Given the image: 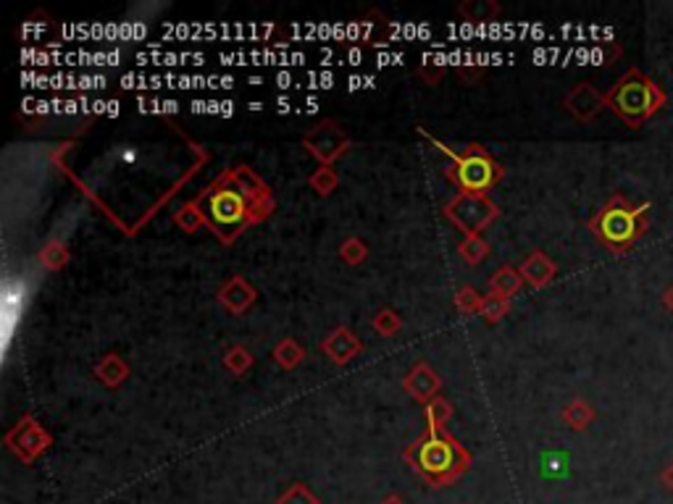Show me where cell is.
<instances>
[{"mask_svg": "<svg viewBox=\"0 0 673 504\" xmlns=\"http://www.w3.org/2000/svg\"><path fill=\"white\" fill-rule=\"evenodd\" d=\"M137 61L147 66V63H155V66H177V63H195L200 66L205 61V55L200 53H143L137 55Z\"/></svg>", "mask_w": 673, "mask_h": 504, "instance_id": "10", "label": "cell"}, {"mask_svg": "<svg viewBox=\"0 0 673 504\" xmlns=\"http://www.w3.org/2000/svg\"><path fill=\"white\" fill-rule=\"evenodd\" d=\"M193 111H213V113H232L235 105L232 103H193Z\"/></svg>", "mask_w": 673, "mask_h": 504, "instance_id": "11", "label": "cell"}, {"mask_svg": "<svg viewBox=\"0 0 673 504\" xmlns=\"http://www.w3.org/2000/svg\"><path fill=\"white\" fill-rule=\"evenodd\" d=\"M27 300V284L24 281H3V294H0V328H3V350H8V342L13 336L16 321L21 316Z\"/></svg>", "mask_w": 673, "mask_h": 504, "instance_id": "3", "label": "cell"}, {"mask_svg": "<svg viewBox=\"0 0 673 504\" xmlns=\"http://www.w3.org/2000/svg\"><path fill=\"white\" fill-rule=\"evenodd\" d=\"M613 103H616L619 113L634 124V121H639V119H644V116H650L655 111L658 92L647 79H628L619 87Z\"/></svg>", "mask_w": 673, "mask_h": 504, "instance_id": "1", "label": "cell"}, {"mask_svg": "<svg viewBox=\"0 0 673 504\" xmlns=\"http://www.w3.org/2000/svg\"><path fill=\"white\" fill-rule=\"evenodd\" d=\"M636 234V219L631 211L613 208L602 216V236L611 239L613 244H626Z\"/></svg>", "mask_w": 673, "mask_h": 504, "instance_id": "5", "label": "cell"}, {"mask_svg": "<svg viewBox=\"0 0 673 504\" xmlns=\"http://www.w3.org/2000/svg\"><path fill=\"white\" fill-rule=\"evenodd\" d=\"M379 63L382 66H392V63H403V55L395 53V55H379Z\"/></svg>", "mask_w": 673, "mask_h": 504, "instance_id": "13", "label": "cell"}, {"mask_svg": "<svg viewBox=\"0 0 673 504\" xmlns=\"http://www.w3.org/2000/svg\"><path fill=\"white\" fill-rule=\"evenodd\" d=\"M282 504H316L305 492H289L287 497L282 500Z\"/></svg>", "mask_w": 673, "mask_h": 504, "instance_id": "12", "label": "cell"}, {"mask_svg": "<svg viewBox=\"0 0 673 504\" xmlns=\"http://www.w3.org/2000/svg\"><path fill=\"white\" fill-rule=\"evenodd\" d=\"M24 82L29 87H105V79H100V77H35V74H24Z\"/></svg>", "mask_w": 673, "mask_h": 504, "instance_id": "9", "label": "cell"}, {"mask_svg": "<svg viewBox=\"0 0 673 504\" xmlns=\"http://www.w3.org/2000/svg\"><path fill=\"white\" fill-rule=\"evenodd\" d=\"M455 462V450L447 444V442H429L424 450H421V467L429 473V475H445L450 473Z\"/></svg>", "mask_w": 673, "mask_h": 504, "instance_id": "8", "label": "cell"}, {"mask_svg": "<svg viewBox=\"0 0 673 504\" xmlns=\"http://www.w3.org/2000/svg\"><path fill=\"white\" fill-rule=\"evenodd\" d=\"M124 87L129 90H137V87H145V90H155V87H177V90H190V87H232L235 82L227 79V77H143V74H127L121 79Z\"/></svg>", "mask_w": 673, "mask_h": 504, "instance_id": "2", "label": "cell"}, {"mask_svg": "<svg viewBox=\"0 0 673 504\" xmlns=\"http://www.w3.org/2000/svg\"><path fill=\"white\" fill-rule=\"evenodd\" d=\"M211 213H213L216 224H221V227H235V224H240L242 216H245V202H242V197L237 192L224 189V192H219V194L213 197Z\"/></svg>", "mask_w": 673, "mask_h": 504, "instance_id": "7", "label": "cell"}, {"mask_svg": "<svg viewBox=\"0 0 673 504\" xmlns=\"http://www.w3.org/2000/svg\"><path fill=\"white\" fill-rule=\"evenodd\" d=\"M669 481H671V486H673V470H671V473H669Z\"/></svg>", "mask_w": 673, "mask_h": 504, "instance_id": "14", "label": "cell"}, {"mask_svg": "<svg viewBox=\"0 0 673 504\" xmlns=\"http://www.w3.org/2000/svg\"><path fill=\"white\" fill-rule=\"evenodd\" d=\"M169 35H190V37H245V35H263L266 27H245V24H224V27H216V24H185V27H163Z\"/></svg>", "mask_w": 673, "mask_h": 504, "instance_id": "4", "label": "cell"}, {"mask_svg": "<svg viewBox=\"0 0 673 504\" xmlns=\"http://www.w3.org/2000/svg\"><path fill=\"white\" fill-rule=\"evenodd\" d=\"M219 61L224 63H237V66H245V63H277V66H300L305 63V55L303 53H221Z\"/></svg>", "mask_w": 673, "mask_h": 504, "instance_id": "6", "label": "cell"}]
</instances>
